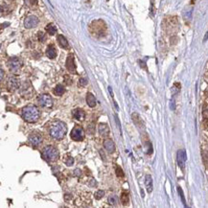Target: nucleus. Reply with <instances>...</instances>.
<instances>
[{"label":"nucleus","mask_w":208,"mask_h":208,"mask_svg":"<svg viewBox=\"0 0 208 208\" xmlns=\"http://www.w3.org/2000/svg\"><path fill=\"white\" fill-rule=\"evenodd\" d=\"M21 116L28 123H35L39 119L40 112L39 108L34 105H29L22 108L21 110Z\"/></svg>","instance_id":"f257e3e1"},{"label":"nucleus","mask_w":208,"mask_h":208,"mask_svg":"<svg viewBox=\"0 0 208 208\" xmlns=\"http://www.w3.org/2000/svg\"><path fill=\"white\" fill-rule=\"evenodd\" d=\"M67 128L66 125L62 121H57L52 124L49 130V133H50L51 137H53L56 140H61L64 137V135L66 134Z\"/></svg>","instance_id":"f03ea898"},{"label":"nucleus","mask_w":208,"mask_h":208,"mask_svg":"<svg viewBox=\"0 0 208 208\" xmlns=\"http://www.w3.org/2000/svg\"><path fill=\"white\" fill-rule=\"evenodd\" d=\"M89 30H90V32H91V34L93 35H95V37H103V35H105V33L106 31V23L101 19L94 20L91 24H90Z\"/></svg>","instance_id":"7ed1b4c3"},{"label":"nucleus","mask_w":208,"mask_h":208,"mask_svg":"<svg viewBox=\"0 0 208 208\" xmlns=\"http://www.w3.org/2000/svg\"><path fill=\"white\" fill-rule=\"evenodd\" d=\"M42 157L48 162H54L59 158V150L53 146H47L42 150Z\"/></svg>","instance_id":"20e7f679"},{"label":"nucleus","mask_w":208,"mask_h":208,"mask_svg":"<svg viewBox=\"0 0 208 208\" xmlns=\"http://www.w3.org/2000/svg\"><path fill=\"white\" fill-rule=\"evenodd\" d=\"M70 136H71V138H72L74 141H82V140H84V128L82 127H80V126H76V127L72 130V131H71Z\"/></svg>","instance_id":"39448f33"},{"label":"nucleus","mask_w":208,"mask_h":208,"mask_svg":"<svg viewBox=\"0 0 208 208\" xmlns=\"http://www.w3.org/2000/svg\"><path fill=\"white\" fill-rule=\"evenodd\" d=\"M37 103L42 108H49L53 106V99L48 94H42L37 98Z\"/></svg>","instance_id":"423d86ee"},{"label":"nucleus","mask_w":208,"mask_h":208,"mask_svg":"<svg viewBox=\"0 0 208 208\" xmlns=\"http://www.w3.org/2000/svg\"><path fill=\"white\" fill-rule=\"evenodd\" d=\"M21 66H22V62H21L20 59L16 58V57L10 59L9 62H8V67L10 68L12 72H17L21 68Z\"/></svg>","instance_id":"0eeeda50"},{"label":"nucleus","mask_w":208,"mask_h":208,"mask_svg":"<svg viewBox=\"0 0 208 208\" xmlns=\"http://www.w3.org/2000/svg\"><path fill=\"white\" fill-rule=\"evenodd\" d=\"M29 143L32 145L33 147H39L40 144L42 143V136L40 135V133L37 132H32L29 135Z\"/></svg>","instance_id":"6e6552de"},{"label":"nucleus","mask_w":208,"mask_h":208,"mask_svg":"<svg viewBox=\"0 0 208 208\" xmlns=\"http://www.w3.org/2000/svg\"><path fill=\"white\" fill-rule=\"evenodd\" d=\"M39 22V18H37L35 15H29L28 17L24 20V26H25V28H27V29H32V28L37 27Z\"/></svg>","instance_id":"1a4fd4ad"},{"label":"nucleus","mask_w":208,"mask_h":208,"mask_svg":"<svg viewBox=\"0 0 208 208\" xmlns=\"http://www.w3.org/2000/svg\"><path fill=\"white\" fill-rule=\"evenodd\" d=\"M66 68H67V70L69 71L70 73H73V74L77 73V71H76V64H75V61H74L73 54L68 55L67 60H66Z\"/></svg>","instance_id":"9d476101"},{"label":"nucleus","mask_w":208,"mask_h":208,"mask_svg":"<svg viewBox=\"0 0 208 208\" xmlns=\"http://www.w3.org/2000/svg\"><path fill=\"white\" fill-rule=\"evenodd\" d=\"M177 164H179V166L183 168L185 165L186 160H187V155H186L185 150H179V152H177Z\"/></svg>","instance_id":"9b49d317"},{"label":"nucleus","mask_w":208,"mask_h":208,"mask_svg":"<svg viewBox=\"0 0 208 208\" xmlns=\"http://www.w3.org/2000/svg\"><path fill=\"white\" fill-rule=\"evenodd\" d=\"M8 86H9V88H10V89L15 90V89L19 88L20 83H19V81H18L16 78H15V77H11V78L9 79V81H8Z\"/></svg>","instance_id":"f8f14e48"},{"label":"nucleus","mask_w":208,"mask_h":208,"mask_svg":"<svg viewBox=\"0 0 208 208\" xmlns=\"http://www.w3.org/2000/svg\"><path fill=\"white\" fill-rule=\"evenodd\" d=\"M131 117H132V121L133 123H134V125L137 127L138 128H144V123L143 121H142V119H141V117L139 116V114L138 113H136V112H134V113H132V115H131Z\"/></svg>","instance_id":"ddd939ff"},{"label":"nucleus","mask_w":208,"mask_h":208,"mask_svg":"<svg viewBox=\"0 0 208 208\" xmlns=\"http://www.w3.org/2000/svg\"><path fill=\"white\" fill-rule=\"evenodd\" d=\"M72 114H73L74 118L79 120V121H83V120L86 118V113H84V111L83 110V109H81V108L74 109L73 112H72Z\"/></svg>","instance_id":"4468645a"},{"label":"nucleus","mask_w":208,"mask_h":208,"mask_svg":"<svg viewBox=\"0 0 208 208\" xmlns=\"http://www.w3.org/2000/svg\"><path fill=\"white\" fill-rule=\"evenodd\" d=\"M104 148L108 150L109 154H112V152H114V150H115V145H114L113 141H112L111 139H106V140L104 142Z\"/></svg>","instance_id":"2eb2a0df"},{"label":"nucleus","mask_w":208,"mask_h":208,"mask_svg":"<svg viewBox=\"0 0 208 208\" xmlns=\"http://www.w3.org/2000/svg\"><path fill=\"white\" fill-rule=\"evenodd\" d=\"M99 133L101 136H104V137H108L109 135V128L106 124H104V123H101L99 125Z\"/></svg>","instance_id":"dca6fc26"},{"label":"nucleus","mask_w":208,"mask_h":208,"mask_svg":"<svg viewBox=\"0 0 208 208\" xmlns=\"http://www.w3.org/2000/svg\"><path fill=\"white\" fill-rule=\"evenodd\" d=\"M46 55L49 59H55L57 56V50L55 48L54 45H49L47 47V50H46Z\"/></svg>","instance_id":"f3484780"},{"label":"nucleus","mask_w":208,"mask_h":208,"mask_svg":"<svg viewBox=\"0 0 208 208\" xmlns=\"http://www.w3.org/2000/svg\"><path fill=\"white\" fill-rule=\"evenodd\" d=\"M145 185L147 188V192L148 193H152V179L150 175H147L145 177Z\"/></svg>","instance_id":"a211bd4d"},{"label":"nucleus","mask_w":208,"mask_h":208,"mask_svg":"<svg viewBox=\"0 0 208 208\" xmlns=\"http://www.w3.org/2000/svg\"><path fill=\"white\" fill-rule=\"evenodd\" d=\"M86 103L90 108H94L96 106V99H95L94 95L92 93H87L86 94Z\"/></svg>","instance_id":"6ab92c4d"},{"label":"nucleus","mask_w":208,"mask_h":208,"mask_svg":"<svg viewBox=\"0 0 208 208\" xmlns=\"http://www.w3.org/2000/svg\"><path fill=\"white\" fill-rule=\"evenodd\" d=\"M57 39H58L59 44L62 48H64V49L68 48L69 45H68V41H67V39H65V37H64L62 35H59L58 37H57Z\"/></svg>","instance_id":"aec40b11"},{"label":"nucleus","mask_w":208,"mask_h":208,"mask_svg":"<svg viewBox=\"0 0 208 208\" xmlns=\"http://www.w3.org/2000/svg\"><path fill=\"white\" fill-rule=\"evenodd\" d=\"M45 30L50 35H54L57 33V27L55 26L54 24H52V23L48 24V25L45 27Z\"/></svg>","instance_id":"412c9836"},{"label":"nucleus","mask_w":208,"mask_h":208,"mask_svg":"<svg viewBox=\"0 0 208 208\" xmlns=\"http://www.w3.org/2000/svg\"><path fill=\"white\" fill-rule=\"evenodd\" d=\"M64 91H65V89H64V86H62V84H58L54 89V94L57 95V96H62V95L64 93Z\"/></svg>","instance_id":"4be33fe9"},{"label":"nucleus","mask_w":208,"mask_h":208,"mask_svg":"<svg viewBox=\"0 0 208 208\" xmlns=\"http://www.w3.org/2000/svg\"><path fill=\"white\" fill-rule=\"evenodd\" d=\"M108 201L109 204L112 205V206H115V205H117V203H118V197L115 195H110L108 197Z\"/></svg>","instance_id":"5701e85b"},{"label":"nucleus","mask_w":208,"mask_h":208,"mask_svg":"<svg viewBox=\"0 0 208 208\" xmlns=\"http://www.w3.org/2000/svg\"><path fill=\"white\" fill-rule=\"evenodd\" d=\"M120 201H121L123 205H128V193L123 192L121 194V198H120Z\"/></svg>","instance_id":"b1692460"},{"label":"nucleus","mask_w":208,"mask_h":208,"mask_svg":"<svg viewBox=\"0 0 208 208\" xmlns=\"http://www.w3.org/2000/svg\"><path fill=\"white\" fill-rule=\"evenodd\" d=\"M105 196V192H104L103 190H98L96 193L94 194V198L97 199V201H99L103 198V197Z\"/></svg>","instance_id":"393cba45"},{"label":"nucleus","mask_w":208,"mask_h":208,"mask_svg":"<svg viewBox=\"0 0 208 208\" xmlns=\"http://www.w3.org/2000/svg\"><path fill=\"white\" fill-rule=\"evenodd\" d=\"M115 172H116V176L118 177H124L125 174H124V172H123V170H122L121 167L116 166V168H115Z\"/></svg>","instance_id":"a878e982"},{"label":"nucleus","mask_w":208,"mask_h":208,"mask_svg":"<svg viewBox=\"0 0 208 208\" xmlns=\"http://www.w3.org/2000/svg\"><path fill=\"white\" fill-rule=\"evenodd\" d=\"M64 162H65V164H66L67 166H72V165H73V163H74V159H73V157H67L64 159Z\"/></svg>","instance_id":"bb28decb"},{"label":"nucleus","mask_w":208,"mask_h":208,"mask_svg":"<svg viewBox=\"0 0 208 208\" xmlns=\"http://www.w3.org/2000/svg\"><path fill=\"white\" fill-rule=\"evenodd\" d=\"M37 37H39V40L40 42H44L45 39H46V35L44 33L42 32H39V34H37Z\"/></svg>","instance_id":"cd10ccee"},{"label":"nucleus","mask_w":208,"mask_h":208,"mask_svg":"<svg viewBox=\"0 0 208 208\" xmlns=\"http://www.w3.org/2000/svg\"><path fill=\"white\" fill-rule=\"evenodd\" d=\"M177 191H179V194L180 195V197H181V199H182V202H183V204L186 206V201H185V199H184V196H183V192H182V189L180 188V187H177Z\"/></svg>","instance_id":"c85d7f7f"},{"label":"nucleus","mask_w":208,"mask_h":208,"mask_svg":"<svg viewBox=\"0 0 208 208\" xmlns=\"http://www.w3.org/2000/svg\"><path fill=\"white\" fill-rule=\"evenodd\" d=\"M86 84H87V81H86V79L81 78L80 80H79V86H86Z\"/></svg>","instance_id":"c756f323"},{"label":"nucleus","mask_w":208,"mask_h":208,"mask_svg":"<svg viewBox=\"0 0 208 208\" xmlns=\"http://www.w3.org/2000/svg\"><path fill=\"white\" fill-rule=\"evenodd\" d=\"M88 185H89V186H91V187H95V186L97 185L96 180H94V179H90V180H89V182H88Z\"/></svg>","instance_id":"7c9ffc66"},{"label":"nucleus","mask_w":208,"mask_h":208,"mask_svg":"<svg viewBox=\"0 0 208 208\" xmlns=\"http://www.w3.org/2000/svg\"><path fill=\"white\" fill-rule=\"evenodd\" d=\"M203 115H204V119H207V103H205V104H204Z\"/></svg>","instance_id":"2f4dec72"},{"label":"nucleus","mask_w":208,"mask_h":208,"mask_svg":"<svg viewBox=\"0 0 208 208\" xmlns=\"http://www.w3.org/2000/svg\"><path fill=\"white\" fill-rule=\"evenodd\" d=\"M82 175V171L80 169H76L75 171H74V176L75 177H80Z\"/></svg>","instance_id":"473e14b6"},{"label":"nucleus","mask_w":208,"mask_h":208,"mask_svg":"<svg viewBox=\"0 0 208 208\" xmlns=\"http://www.w3.org/2000/svg\"><path fill=\"white\" fill-rule=\"evenodd\" d=\"M64 82H65V83H66L67 84H71V79L69 78V77H68V76H65V77H64Z\"/></svg>","instance_id":"72a5a7b5"},{"label":"nucleus","mask_w":208,"mask_h":208,"mask_svg":"<svg viewBox=\"0 0 208 208\" xmlns=\"http://www.w3.org/2000/svg\"><path fill=\"white\" fill-rule=\"evenodd\" d=\"M3 78H4V71L0 68V82L3 80Z\"/></svg>","instance_id":"f704fd0d"},{"label":"nucleus","mask_w":208,"mask_h":208,"mask_svg":"<svg viewBox=\"0 0 208 208\" xmlns=\"http://www.w3.org/2000/svg\"><path fill=\"white\" fill-rule=\"evenodd\" d=\"M71 198H72V197H71V195H64V199L65 201H69V199H71Z\"/></svg>","instance_id":"c9c22d12"},{"label":"nucleus","mask_w":208,"mask_h":208,"mask_svg":"<svg viewBox=\"0 0 208 208\" xmlns=\"http://www.w3.org/2000/svg\"><path fill=\"white\" fill-rule=\"evenodd\" d=\"M32 4H37V0H31Z\"/></svg>","instance_id":"e433bc0d"}]
</instances>
